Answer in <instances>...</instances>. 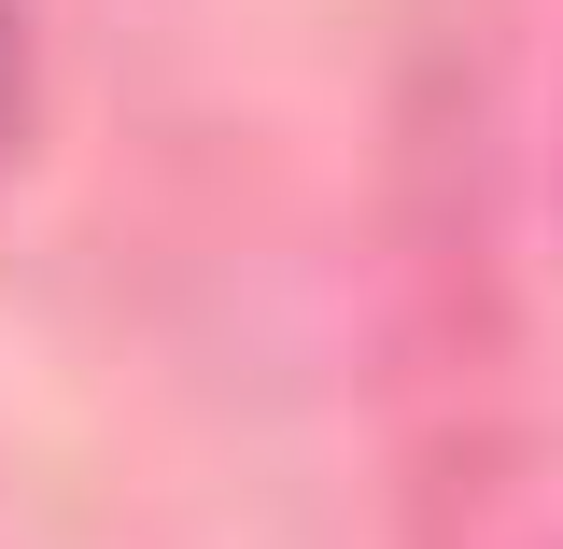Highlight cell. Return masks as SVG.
Instances as JSON below:
<instances>
[{
    "label": "cell",
    "mask_w": 563,
    "mask_h": 549,
    "mask_svg": "<svg viewBox=\"0 0 563 549\" xmlns=\"http://www.w3.org/2000/svg\"><path fill=\"white\" fill-rule=\"evenodd\" d=\"M14 113H29V29H14V0H0V141H14Z\"/></svg>",
    "instance_id": "cell-1"
}]
</instances>
